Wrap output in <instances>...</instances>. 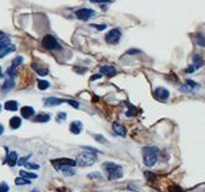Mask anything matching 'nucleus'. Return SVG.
Returning a JSON list of instances; mask_svg holds the SVG:
<instances>
[{
	"label": "nucleus",
	"instance_id": "nucleus-26",
	"mask_svg": "<svg viewBox=\"0 0 205 192\" xmlns=\"http://www.w3.org/2000/svg\"><path fill=\"white\" fill-rule=\"evenodd\" d=\"M19 174H21V177L25 178V179H36L38 175L36 174H34V173H29V172H25V170H21L19 172Z\"/></svg>",
	"mask_w": 205,
	"mask_h": 192
},
{
	"label": "nucleus",
	"instance_id": "nucleus-7",
	"mask_svg": "<svg viewBox=\"0 0 205 192\" xmlns=\"http://www.w3.org/2000/svg\"><path fill=\"white\" fill-rule=\"evenodd\" d=\"M52 163L55 166V169H59L63 166H70V167H74L76 166V161L74 160H70V158H58V160H52Z\"/></svg>",
	"mask_w": 205,
	"mask_h": 192
},
{
	"label": "nucleus",
	"instance_id": "nucleus-48",
	"mask_svg": "<svg viewBox=\"0 0 205 192\" xmlns=\"http://www.w3.org/2000/svg\"><path fill=\"white\" fill-rule=\"evenodd\" d=\"M0 111H1V105H0Z\"/></svg>",
	"mask_w": 205,
	"mask_h": 192
},
{
	"label": "nucleus",
	"instance_id": "nucleus-13",
	"mask_svg": "<svg viewBox=\"0 0 205 192\" xmlns=\"http://www.w3.org/2000/svg\"><path fill=\"white\" fill-rule=\"evenodd\" d=\"M112 131L115 132L117 135H119V137H126V134H127V131H126V128H124V126H122V124H119V123H117V122H115L112 124Z\"/></svg>",
	"mask_w": 205,
	"mask_h": 192
},
{
	"label": "nucleus",
	"instance_id": "nucleus-22",
	"mask_svg": "<svg viewBox=\"0 0 205 192\" xmlns=\"http://www.w3.org/2000/svg\"><path fill=\"white\" fill-rule=\"evenodd\" d=\"M202 65H203V59H202V57L198 56V54H194V56H193V67H194L196 69H199Z\"/></svg>",
	"mask_w": 205,
	"mask_h": 192
},
{
	"label": "nucleus",
	"instance_id": "nucleus-4",
	"mask_svg": "<svg viewBox=\"0 0 205 192\" xmlns=\"http://www.w3.org/2000/svg\"><path fill=\"white\" fill-rule=\"evenodd\" d=\"M41 44H42V46L44 48H46V50H50V51H60L62 50V46H60V44L57 41V39L53 36V35H45L44 39H42V41H41Z\"/></svg>",
	"mask_w": 205,
	"mask_h": 192
},
{
	"label": "nucleus",
	"instance_id": "nucleus-44",
	"mask_svg": "<svg viewBox=\"0 0 205 192\" xmlns=\"http://www.w3.org/2000/svg\"><path fill=\"white\" fill-rule=\"evenodd\" d=\"M102 76V75H94V76H92L91 77V80H92V81H94L95 79H99V77Z\"/></svg>",
	"mask_w": 205,
	"mask_h": 192
},
{
	"label": "nucleus",
	"instance_id": "nucleus-45",
	"mask_svg": "<svg viewBox=\"0 0 205 192\" xmlns=\"http://www.w3.org/2000/svg\"><path fill=\"white\" fill-rule=\"evenodd\" d=\"M4 133V126L3 124H0V135Z\"/></svg>",
	"mask_w": 205,
	"mask_h": 192
},
{
	"label": "nucleus",
	"instance_id": "nucleus-11",
	"mask_svg": "<svg viewBox=\"0 0 205 192\" xmlns=\"http://www.w3.org/2000/svg\"><path fill=\"white\" fill-rule=\"evenodd\" d=\"M13 87H15V80H13L12 77H8V80L4 81V84L1 86V92L8 93V92H10Z\"/></svg>",
	"mask_w": 205,
	"mask_h": 192
},
{
	"label": "nucleus",
	"instance_id": "nucleus-30",
	"mask_svg": "<svg viewBox=\"0 0 205 192\" xmlns=\"http://www.w3.org/2000/svg\"><path fill=\"white\" fill-rule=\"evenodd\" d=\"M186 85H188L192 90H194V88H199V87H200L197 82H194V81H192V80H187V81H186Z\"/></svg>",
	"mask_w": 205,
	"mask_h": 192
},
{
	"label": "nucleus",
	"instance_id": "nucleus-1",
	"mask_svg": "<svg viewBox=\"0 0 205 192\" xmlns=\"http://www.w3.org/2000/svg\"><path fill=\"white\" fill-rule=\"evenodd\" d=\"M142 160L146 167H152L158 160V147L156 146H145L142 149Z\"/></svg>",
	"mask_w": 205,
	"mask_h": 192
},
{
	"label": "nucleus",
	"instance_id": "nucleus-25",
	"mask_svg": "<svg viewBox=\"0 0 205 192\" xmlns=\"http://www.w3.org/2000/svg\"><path fill=\"white\" fill-rule=\"evenodd\" d=\"M38 87H39L40 91H45L50 87V82L46 81V80H39L38 81Z\"/></svg>",
	"mask_w": 205,
	"mask_h": 192
},
{
	"label": "nucleus",
	"instance_id": "nucleus-14",
	"mask_svg": "<svg viewBox=\"0 0 205 192\" xmlns=\"http://www.w3.org/2000/svg\"><path fill=\"white\" fill-rule=\"evenodd\" d=\"M17 161H18V155H17L16 151H11L10 154L8 155V158H6V162L10 167H15L17 164Z\"/></svg>",
	"mask_w": 205,
	"mask_h": 192
},
{
	"label": "nucleus",
	"instance_id": "nucleus-29",
	"mask_svg": "<svg viewBox=\"0 0 205 192\" xmlns=\"http://www.w3.org/2000/svg\"><path fill=\"white\" fill-rule=\"evenodd\" d=\"M6 74H8L10 77H12V79H13V77L16 76V74H17V73H16V68L11 65L10 68H8V71H6Z\"/></svg>",
	"mask_w": 205,
	"mask_h": 192
},
{
	"label": "nucleus",
	"instance_id": "nucleus-6",
	"mask_svg": "<svg viewBox=\"0 0 205 192\" xmlns=\"http://www.w3.org/2000/svg\"><path fill=\"white\" fill-rule=\"evenodd\" d=\"M95 15L94 10H91V8H80L75 12L76 18H79L81 21H88L91 17H93Z\"/></svg>",
	"mask_w": 205,
	"mask_h": 192
},
{
	"label": "nucleus",
	"instance_id": "nucleus-3",
	"mask_svg": "<svg viewBox=\"0 0 205 192\" xmlns=\"http://www.w3.org/2000/svg\"><path fill=\"white\" fill-rule=\"evenodd\" d=\"M97 162V156L94 152H82L77 156L76 158V164H79L80 167H91Z\"/></svg>",
	"mask_w": 205,
	"mask_h": 192
},
{
	"label": "nucleus",
	"instance_id": "nucleus-46",
	"mask_svg": "<svg viewBox=\"0 0 205 192\" xmlns=\"http://www.w3.org/2000/svg\"><path fill=\"white\" fill-rule=\"evenodd\" d=\"M3 76V70H1V67H0V77Z\"/></svg>",
	"mask_w": 205,
	"mask_h": 192
},
{
	"label": "nucleus",
	"instance_id": "nucleus-40",
	"mask_svg": "<svg viewBox=\"0 0 205 192\" xmlns=\"http://www.w3.org/2000/svg\"><path fill=\"white\" fill-rule=\"evenodd\" d=\"M68 103H69V104H71L74 108H79V103H77V101H74V100L68 99Z\"/></svg>",
	"mask_w": 205,
	"mask_h": 192
},
{
	"label": "nucleus",
	"instance_id": "nucleus-12",
	"mask_svg": "<svg viewBox=\"0 0 205 192\" xmlns=\"http://www.w3.org/2000/svg\"><path fill=\"white\" fill-rule=\"evenodd\" d=\"M69 128H70V132L72 134H80V133L82 132L83 126H82V122H81V121H74V122L70 123Z\"/></svg>",
	"mask_w": 205,
	"mask_h": 192
},
{
	"label": "nucleus",
	"instance_id": "nucleus-34",
	"mask_svg": "<svg viewBox=\"0 0 205 192\" xmlns=\"http://www.w3.org/2000/svg\"><path fill=\"white\" fill-rule=\"evenodd\" d=\"M30 158V155H28V156H25V157H22L18 162V166H24V163H27V161Z\"/></svg>",
	"mask_w": 205,
	"mask_h": 192
},
{
	"label": "nucleus",
	"instance_id": "nucleus-28",
	"mask_svg": "<svg viewBox=\"0 0 205 192\" xmlns=\"http://www.w3.org/2000/svg\"><path fill=\"white\" fill-rule=\"evenodd\" d=\"M23 63V57H21V56H18V57H16L13 61H12V67H15V68H17L18 65H21Z\"/></svg>",
	"mask_w": 205,
	"mask_h": 192
},
{
	"label": "nucleus",
	"instance_id": "nucleus-21",
	"mask_svg": "<svg viewBox=\"0 0 205 192\" xmlns=\"http://www.w3.org/2000/svg\"><path fill=\"white\" fill-rule=\"evenodd\" d=\"M59 170H62L63 174L64 175H66V177H72V175L75 174L74 169H72V167H70V166H63V167L59 168Z\"/></svg>",
	"mask_w": 205,
	"mask_h": 192
},
{
	"label": "nucleus",
	"instance_id": "nucleus-18",
	"mask_svg": "<svg viewBox=\"0 0 205 192\" xmlns=\"http://www.w3.org/2000/svg\"><path fill=\"white\" fill-rule=\"evenodd\" d=\"M4 108L6 109L8 111H16V110H18V103L16 100H8V101L5 103Z\"/></svg>",
	"mask_w": 205,
	"mask_h": 192
},
{
	"label": "nucleus",
	"instance_id": "nucleus-41",
	"mask_svg": "<svg viewBox=\"0 0 205 192\" xmlns=\"http://www.w3.org/2000/svg\"><path fill=\"white\" fill-rule=\"evenodd\" d=\"M75 71L79 73V74H83V73H86V69H85V68H79V67H76V68H75Z\"/></svg>",
	"mask_w": 205,
	"mask_h": 192
},
{
	"label": "nucleus",
	"instance_id": "nucleus-42",
	"mask_svg": "<svg viewBox=\"0 0 205 192\" xmlns=\"http://www.w3.org/2000/svg\"><path fill=\"white\" fill-rule=\"evenodd\" d=\"M194 70H196V68L192 65V67H189L188 69H186V73H188V74H191V73H194Z\"/></svg>",
	"mask_w": 205,
	"mask_h": 192
},
{
	"label": "nucleus",
	"instance_id": "nucleus-10",
	"mask_svg": "<svg viewBox=\"0 0 205 192\" xmlns=\"http://www.w3.org/2000/svg\"><path fill=\"white\" fill-rule=\"evenodd\" d=\"M116 68L115 67H112V65H103L102 68H100V74L103 75H105V76L108 77H112L113 75H116Z\"/></svg>",
	"mask_w": 205,
	"mask_h": 192
},
{
	"label": "nucleus",
	"instance_id": "nucleus-8",
	"mask_svg": "<svg viewBox=\"0 0 205 192\" xmlns=\"http://www.w3.org/2000/svg\"><path fill=\"white\" fill-rule=\"evenodd\" d=\"M63 103H68V99H62V98H55V97H50L44 99L45 107H57Z\"/></svg>",
	"mask_w": 205,
	"mask_h": 192
},
{
	"label": "nucleus",
	"instance_id": "nucleus-39",
	"mask_svg": "<svg viewBox=\"0 0 205 192\" xmlns=\"http://www.w3.org/2000/svg\"><path fill=\"white\" fill-rule=\"evenodd\" d=\"M136 53H141V51L140 50H129L127 54H136Z\"/></svg>",
	"mask_w": 205,
	"mask_h": 192
},
{
	"label": "nucleus",
	"instance_id": "nucleus-36",
	"mask_svg": "<svg viewBox=\"0 0 205 192\" xmlns=\"http://www.w3.org/2000/svg\"><path fill=\"white\" fill-rule=\"evenodd\" d=\"M83 149H85V150H87V151L94 152V154H98V152H100L99 150H97V149H93V147H91V146H83Z\"/></svg>",
	"mask_w": 205,
	"mask_h": 192
},
{
	"label": "nucleus",
	"instance_id": "nucleus-17",
	"mask_svg": "<svg viewBox=\"0 0 205 192\" xmlns=\"http://www.w3.org/2000/svg\"><path fill=\"white\" fill-rule=\"evenodd\" d=\"M16 50V47H15V45H12V44H10L8 46L4 47L3 50H0V58H4L5 56H8V54L12 53L13 51Z\"/></svg>",
	"mask_w": 205,
	"mask_h": 192
},
{
	"label": "nucleus",
	"instance_id": "nucleus-43",
	"mask_svg": "<svg viewBox=\"0 0 205 192\" xmlns=\"http://www.w3.org/2000/svg\"><path fill=\"white\" fill-rule=\"evenodd\" d=\"M88 177L89 178H98V177H100V174H99V173H91Z\"/></svg>",
	"mask_w": 205,
	"mask_h": 192
},
{
	"label": "nucleus",
	"instance_id": "nucleus-37",
	"mask_svg": "<svg viewBox=\"0 0 205 192\" xmlns=\"http://www.w3.org/2000/svg\"><path fill=\"white\" fill-rule=\"evenodd\" d=\"M93 4H105V3H111V0H91Z\"/></svg>",
	"mask_w": 205,
	"mask_h": 192
},
{
	"label": "nucleus",
	"instance_id": "nucleus-33",
	"mask_svg": "<svg viewBox=\"0 0 205 192\" xmlns=\"http://www.w3.org/2000/svg\"><path fill=\"white\" fill-rule=\"evenodd\" d=\"M65 118H66V112H58V115H57V121L62 122Z\"/></svg>",
	"mask_w": 205,
	"mask_h": 192
},
{
	"label": "nucleus",
	"instance_id": "nucleus-23",
	"mask_svg": "<svg viewBox=\"0 0 205 192\" xmlns=\"http://www.w3.org/2000/svg\"><path fill=\"white\" fill-rule=\"evenodd\" d=\"M33 69L35 70L39 75H42V76H45V75H47L48 74L47 68H41V67H39V65H36V64H33Z\"/></svg>",
	"mask_w": 205,
	"mask_h": 192
},
{
	"label": "nucleus",
	"instance_id": "nucleus-19",
	"mask_svg": "<svg viewBox=\"0 0 205 192\" xmlns=\"http://www.w3.org/2000/svg\"><path fill=\"white\" fill-rule=\"evenodd\" d=\"M21 124H22V120H21V117H18V116H13V117L10 120V126H11L12 129L19 128Z\"/></svg>",
	"mask_w": 205,
	"mask_h": 192
},
{
	"label": "nucleus",
	"instance_id": "nucleus-16",
	"mask_svg": "<svg viewBox=\"0 0 205 192\" xmlns=\"http://www.w3.org/2000/svg\"><path fill=\"white\" fill-rule=\"evenodd\" d=\"M51 120V116L48 115V114H38V115L34 117V122H40V123H45V122H48Z\"/></svg>",
	"mask_w": 205,
	"mask_h": 192
},
{
	"label": "nucleus",
	"instance_id": "nucleus-38",
	"mask_svg": "<svg viewBox=\"0 0 205 192\" xmlns=\"http://www.w3.org/2000/svg\"><path fill=\"white\" fill-rule=\"evenodd\" d=\"M95 140H98V141H100V143H106V140L105 139H103L102 135H99V134H97V135H94Z\"/></svg>",
	"mask_w": 205,
	"mask_h": 192
},
{
	"label": "nucleus",
	"instance_id": "nucleus-35",
	"mask_svg": "<svg viewBox=\"0 0 205 192\" xmlns=\"http://www.w3.org/2000/svg\"><path fill=\"white\" fill-rule=\"evenodd\" d=\"M8 185L6 183H1L0 184V192H8Z\"/></svg>",
	"mask_w": 205,
	"mask_h": 192
},
{
	"label": "nucleus",
	"instance_id": "nucleus-9",
	"mask_svg": "<svg viewBox=\"0 0 205 192\" xmlns=\"http://www.w3.org/2000/svg\"><path fill=\"white\" fill-rule=\"evenodd\" d=\"M153 96H155V98L158 100H166L169 98V96H170V93L169 91L166 90V88H163V87H158L155 90V92H153Z\"/></svg>",
	"mask_w": 205,
	"mask_h": 192
},
{
	"label": "nucleus",
	"instance_id": "nucleus-2",
	"mask_svg": "<svg viewBox=\"0 0 205 192\" xmlns=\"http://www.w3.org/2000/svg\"><path fill=\"white\" fill-rule=\"evenodd\" d=\"M103 168L108 173L109 180H117L123 177V169L119 164L112 163V162H105L103 164Z\"/></svg>",
	"mask_w": 205,
	"mask_h": 192
},
{
	"label": "nucleus",
	"instance_id": "nucleus-20",
	"mask_svg": "<svg viewBox=\"0 0 205 192\" xmlns=\"http://www.w3.org/2000/svg\"><path fill=\"white\" fill-rule=\"evenodd\" d=\"M11 44V40L5 34H0V50H3L4 47L8 46Z\"/></svg>",
	"mask_w": 205,
	"mask_h": 192
},
{
	"label": "nucleus",
	"instance_id": "nucleus-31",
	"mask_svg": "<svg viewBox=\"0 0 205 192\" xmlns=\"http://www.w3.org/2000/svg\"><path fill=\"white\" fill-rule=\"evenodd\" d=\"M24 166H25L28 169H39L40 168L39 164H35V163H29V162L24 163Z\"/></svg>",
	"mask_w": 205,
	"mask_h": 192
},
{
	"label": "nucleus",
	"instance_id": "nucleus-47",
	"mask_svg": "<svg viewBox=\"0 0 205 192\" xmlns=\"http://www.w3.org/2000/svg\"><path fill=\"white\" fill-rule=\"evenodd\" d=\"M30 192H39V191H38V190L35 189V190H32V191H30Z\"/></svg>",
	"mask_w": 205,
	"mask_h": 192
},
{
	"label": "nucleus",
	"instance_id": "nucleus-15",
	"mask_svg": "<svg viewBox=\"0 0 205 192\" xmlns=\"http://www.w3.org/2000/svg\"><path fill=\"white\" fill-rule=\"evenodd\" d=\"M35 114V110L32 107H23L21 109V115L23 118H30L32 116H34Z\"/></svg>",
	"mask_w": 205,
	"mask_h": 192
},
{
	"label": "nucleus",
	"instance_id": "nucleus-24",
	"mask_svg": "<svg viewBox=\"0 0 205 192\" xmlns=\"http://www.w3.org/2000/svg\"><path fill=\"white\" fill-rule=\"evenodd\" d=\"M196 42L200 47H205V36L202 33H198L197 35H196Z\"/></svg>",
	"mask_w": 205,
	"mask_h": 192
},
{
	"label": "nucleus",
	"instance_id": "nucleus-5",
	"mask_svg": "<svg viewBox=\"0 0 205 192\" xmlns=\"http://www.w3.org/2000/svg\"><path fill=\"white\" fill-rule=\"evenodd\" d=\"M122 36L121 30L115 28V29H111L106 35H105V41L109 42V44H117L119 41V39Z\"/></svg>",
	"mask_w": 205,
	"mask_h": 192
},
{
	"label": "nucleus",
	"instance_id": "nucleus-32",
	"mask_svg": "<svg viewBox=\"0 0 205 192\" xmlns=\"http://www.w3.org/2000/svg\"><path fill=\"white\" fill-rule=\"evenodd\" d=\"M93 28H95V29H98V30H104V29H106V24H91Z\"/></svg>",
	"mask_w": 205,
	"mask_h": 192
},
{
	"label": "nucleus",
	"instance_id": "nucleus-27",
	"mask_svg": "<svg viewBox=\"0 0 205 192\" xmlns=\"http://www.w3.org/2000/svg\"><path fill=\"white\" fill-rule=\"evenodd\" d=\"M15 184L16 185H29L30 184V180H29V179H25V178H23V177H19V178H16Z\"/></svg>",
	"mask_w": 205,
	"mask_h": 192
}]
</instances>
